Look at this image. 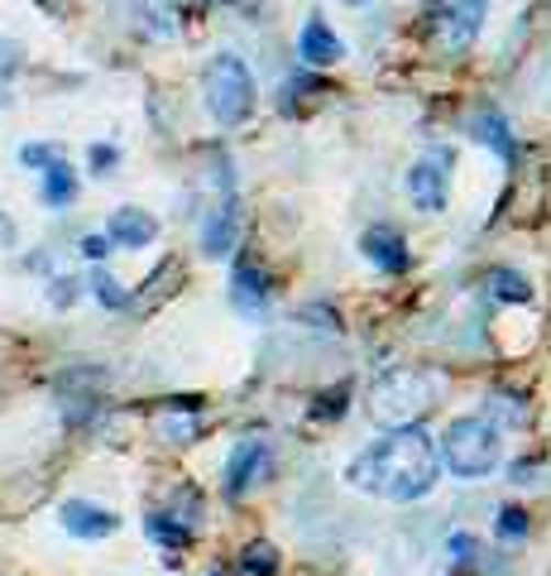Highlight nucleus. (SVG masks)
Wrapping results in <instances>:
<instances>
[{
	"instance_id": "1",
	"label": "nucleus",
	"mask_w": 551,
	"mask_h": 576,
	"mask_svg": "<svg viewBox=\"0 0 551 576\" xmlns=\"http://www.w3.org/2000/svg\"><path fill=\"white\" fill-rule=\"evenodd\" d=\"M437 476H441V447L423 428L384 432L379 442L356 452V462L346 466L350 490L374 495V500H393V505L427 500L437 490Z\"/></svg>"
},
{
	"instance_id": "2",
	"label": "nucleus",
	"mask_w": 551,
	"mask_h": 576,
	"mask_svg": "<svg viewBox=\"0 0 551 576\" xmlns=\"http://www.w3.org/2000/svg\"><path fill=\"white\" fill-rule=\"evenodd\" d=\"M441 395H446V379L437 370H427V365H398V370H384L370 385V418L389 432L417 428L441 403Z\"/></svg>"
},
{
	"instance_id": "3",
	"label": "nucleus",
	"mask_w": 551,
	"mask_h": 576,
	"mask_svg": "<svg viewBox=\"0 0 551 576\" xmlns=\"http://www.w3.org/2000/svg\"><path fill=\"white\" fill-rule=\"evenodd\" d=\"M437 447H441V466L456 480H484L504 462V428L484 413H465L441 432Z\"/></svg>"
},
{
	"instance_id": "4",
	"label": "nucleus",
	"mask_w": 551,
	"mask_h": 576,
	"mask_svg": "<svg viewBox=\"0 0 551 576\" xmlns=\"http://www.w3.org/2000/svg\"><path fill=\"white\" fill-rule=\"evenodd\" d=\"M202 101L212 111V121L221 130H235L240 121H249L255 111V77H249L245 58L235 54H216L202 73Z\"/></svg>"
},
{
	"instance_id": "5",
	"label": "nucleus",
	"mask_w": 551,
	"mask_h": 576,
	"mask_svg": "<svg viewBox=\"0 0 551 576\" xmlns=\"http://www.w3.org/2000/svg\"><path fill=\"white\" fill-rule=\"evenodd\" d=\"M451 164H456L451 149H431L427 159H417L408 168V198H413L417 212H427V217L446 212V182H451Z\"/></svg>"
},
{
	"instance_id": "6",
	"label": "nucleus",
	"mask_w": 551,
	"mask_h": 576,
	"mask_svg": "<svg viewBox=\"0 0 551 576\" xmlns=\"http://www.w3.org/2000/svg\"><path fill=\"white\" fill-rule=\"evenodd\" d=\"M269 470H273V447L269 442H259V437H245V442H235V452L226 462V476H221V490H226V500H245Z\"/></svg>"
},
{
	"instance_id": "7",
	"label": "nucleus",
	"mask_w": 551,
	"mask_h": 576,
	"mask_svg": "<svg viewBox=\"0 0 551 576\" xmlns=\"http://www.w3.org/2000/svg\"><path fill=\"white\" fill-rule=\"evenodd\" d=\"M484 15H490V0H446L441 15H437L441 44L451 48V54H465V48L475 44Z\"/></svg>"
},
{
	"instance_id": "8",
	"label": "nucleus",
	"mask_w": 551,
	"mask_h": 576,
	"mask_svg": "<svg viewBox=\"0 0 551 576\" xmlns=\"http://www.w3.org/2000/svg\"><path fill=\"white\" fill-rule=\"evenodd\" d=\"M360 251L374 269H384V274H408L413 269V251H408V241H403V231L384 226V221L360 235Z\"/></svg>"
},
{
	"instance_id": "9",
	"label": "nucleus",
	"mask_w": 551,
	"mask_h": 576,
	"mask_svg": "<svg viewBox=\"0 0 551 576\" xmlns=\"http://www.w3.org/2000/svg\"><path fill=\"white\" fill-rule=\"evenodd\" d=\"M58 523L72 533V539H87V543L111 539V533L121 529V519H115L111 509H101V505H91V500H63L58 505Z\"/></svg>"
},
{
	"instance_id": "10",
	"label": "nucleus",
	"mask_w": 551,
	"mask_h": 576,
	"mask_svg": "<svg viewBox=\"0 0 551 576\" xmlns=\"http://www.w3.org/2000/svg\"><path fill=\"white\" fill-rule=\"evenodd\" d=\"M235 235H240V202H235V188L221 192V202L206 212V226H202V251L221 259L235 251Z\"/></svg>"
},
{
	"instance_id": "11",
	"label": "nucleus",
	"mask_w": 551,
	"mask_h": 576,
	"mask_svg": "<svg viewBox=\"0 0 551 576\" xmlns=\"http://www.w3.org/2000/svg\"><path fill=\"white\" fill-rule=\"evenodd\" d=\"M297 58H303L307 68H336V63L346 58V44H340L336 30L322 15H312L303 24V34H297Z\"/></svg>"
},
{
	"instance_id": "12",
	"label": "nucleus",
	"mask_w": 551,
	"mask_h": 576,
	"mask_svg": "<svg viewBox=\"0 0 551 576\" xmlns=\"http://www.w3.org/2000/svg\"><path fill=\"white\" fill-rule=\"evenodd\" d=\"M470 135H475L480 144H490V149H494L508 168L518 164V140H514V130H508V121H504L498 111H480L475 121H470Z\"/></svg>"
},
{
	"instance_id": "13",
	"label": "nucleus",
	"mask_w": 551,
	"mask_h": 576,
	"mask_svg": "<svg viewBox=\"0 0 551 576\" xmlns=\"http://www.w3.org/2000/svg\"><path fill=\"white\" fill-rule=\"evenodd\" d=\"M230 298H235V308L240 312H259L269 303V274L259 265H249V259H240L235 274H230Z\"/></svg>"
},
{
	"instance_id": "14",
	"label": "nucleus",
	"mask_w": 551,
	"mask_h": 576,
	"mask_svg": "<svg viewBox=\"0 0 551 576\" xmlns=\"http://www.w3.org/2000/svg\"><path fill=\"white\" fill-rule=\"evenodd\" d=\"M111 241L115 245H130V251H144V245L154 241V235H159V221L154 217H144L139 207H121V212L111 217Z\"/></svg>"
},
{
	"instance_id": "15",
	"label": "nucleus",
	"mask_w": 551,
	"mask_h": 576,
	"mask_svg": "<svg viewBox=\"0 0 551 576\" xmlns=\"http://www.w3.org/2000/svg\"><path fill=\"white\" fill-rule=\"evenodd\" d=\"M484 293L494 298V303H532V279L518 269H490L484 274Z\"/></svg>"
},
{
	"instance_id": "16",
	"label": "nucleus",
	"mask_w": 551,
	"mask_h": 576,
	"mask_svg": "<svg viewBox=\"0 0 551 576\" xmlns=\"http://www.w3.org/2000/svg\"><path fill=\"white\" fill-rule=\"evenodd\" d=\"M144 533H149L159 547H168V553H182V547L192 543V523H182V519H173V514H144Z\"/></svg>"
},
{
	"instance_id": "17",
	"label": "nucleus",
	"mask_w": 551,
	"mask_h": 576,
	"mask_svg": "<svg viewBox=\"0 0 551 576\" xmlns=\"http://www.w3.org/2000/svg\"><path fill=\"white\" fill-rule=\"evenodd\" d=\"M528 533H532V514L522 505H504L494 514V539L498 543H522Z\"/></svg>"
},
{
	"instance_id": "18",
	"label": "nucleus",
	"mask_w": 551,
	"mask_h": 576,
	"mask_svg": "<svg viewBox=\"0 0 551 576\" xmlns=\"http://www.w3.org/2000/svg\"><path fill=\"white\" fill-rule=\"evenodd\" d=\"M77 198V174H72V164L63 159V164H54L44 174V202L48 207H68Z\"/></svg>"
},
{
	"instance_id": "19",
	"label": "nucleus",
	"mask_w": 551,
	"mask_h": 576,
	"mask_svg": "<svg viewBox=\"0 0 551 576\" xmlns=\"http://www.w3.org/2000/svg\"><path fill=\"white\" fill-rule=\"evenodd\" d=\"M484 418H494L498 428H528L532 423V409L518 395H494L490 409H484Z\"/></svg>"
},
{
	"instance_id": "20",
	"label": "nucleus",
	"mask_w": 551,
	"mask_h": 576,
	"mask_svg": "<svg viewBox=\"0 0 551 576\" xmlns=\"http://www.w3.org/2000/svg\"><path fill=\"white\" fill-rule=\"evenodd\" d=\"M235 572L240 576H273L279 572V547L273 543H249L240 553V562H235Z\"/></svg>"
},
{
	"instance_id": "21",
	"label": "nucleus",
	"mask_w": 551,
	"mask_h": 576,
	"mask_svg": "<svg viewBox=\"0 0 551 576\" xmlns=\"http://www.w3.org/2000/svg\"><path fill=\"white\" fill-rule=\"evenodd\" d=\"M446 557H451L456 567H475L484 557V547H480L475 533H451V539H446Z\"/></svg>"
},
{
	"instance_id": "22",
	"label": "nucleus",
	"mask_w": 551,
	"mask_h": 576,
	"mask_svg": "<svg viewBox=\"0 0 551 576\" xmlns=\"http://www.w3.org/2000/svg\"><path fill=\"white\" fill-rule=\"evenodd\" d=\"M91 293H97L106 308H125V303H130L125 284H121V279H111L106 269H97V274H91Z\"/></svg>"
},
{
	"instance_id": "23",
	"label": "nucleus",
	"mask_w": 551,
	"mask_h": 576,
	"mask_svg": "<svg viewBox=\"0 0 551 576\" xmlns=\"http://www.w3.org/2000/svg\"><path fill=\"white\" fill-rule=\"evenodd\" d=\"M20 164L34 168V174H48L54 164H63V149H54V144H24V149H20Z\"/></svg>"
},
{
	"instance_id": "24",
	"label": "nucleus",
	"mask_w": 551,
	"mask_h": 576,
	"mask_svg": "<svg viewBox=\"0 0 551 576\" xmlns=\"http://www.w3.org/2000/svg\"><path fill=\"white\" fill-rule=\"evenodd\" d=\"M168 413H173V409H168ZM164 437L178 442V447H182V442H192V437H196V413H188V418L173 413V418L164 423Z\"/></svg>"
},
{
	"instance_id": "25",
	"label": "nucleus",
	"mask_w": 551,
	"mask_h": 576,
	"mask_svg": "<svg viewBox=\"0 0 551 576\" xmlns=\"http://www.w3.org/2000/svg\"><path fill=\"white\" fill-rule=\"evenodd\" d=\"M87 159H91V174H101V178H106L111 168L121 164V149H115V144H91V154H87Z\"/></svg>"
},
{
	"instance_id": "26",
	"label": "nucleus",
	"mask_w": 551,
	"mask_h": 576,
	"mask_svg": "<svg viewBox=\"0 0 551 576\" xmlns=\"http://www.w3.org/2000/svg\"><path fill=\"white\" fill-rule=\"evenodd\" d=\"M346 399H350V389H346V385L331 389V395H322V399H317L312 418H340V413H346Z\"/></svg>"
},
{
	"instance_id": "27",
	"label": "nucleus",
	"mask_w": 551,
	"mask_h": 576,
	"mask_svg": "<svg viewBox=\"0 0 551 576\" xmlns=\"http://www.w3.org/2000/svg\"><path fill=\"white\" fill-rule=\"evenodd\" d=\"M111 251H115L111 231H91V235H82V255H87V259H106Z\"/></svg>"
},
{
	"instance_id": "28",
	"label": "nucleus",
	"mask_w": 551,
	"mask_h": 576,
	"mask_svg": "<svg viewBox=\"0 0 551 576\" xmlns=\"http://www.w3.org/2000/svg\"><path fill=\"white\" fill-rule=\"evenodd\" d=\"M77 288H82V284H77L72 274H68V279H54V288H48V298H54V308H72V303H77Z\"/></svg>"
},
{
	"instance_id": "29",
	"label": "nucleus",
	"mask_w": 551,
	"mask_h": 576,
	"mask_svg": "<svg viewBox=\"0 0 551 576\" xmlns=\"http://www.w3.org/2000/svg\"><path fill=\"white\" fill-rule=\"evenodd\" d=\"M10 73H15V44L0 38V77H10Z\"/></svg>"
},
{
	"instance_id": "30",
	"label": "nucleus",
	"mask_w": 551,
	"mask_h": 576,
	"mask_svg": "<svg viewBox=\"0 0 551 576\" xmlns=\"http://www.w3.org/2000/svg\"><path fill=\"white\" fill-rule=\"evenodd\" d=\"M38 10H48V15H68L72 10V0H34Z\"/></svg>"
},
{
	"instance_id": "31",
	"label": "nucleus",
	"mask_w": 551,
	"mask_h": 576,
	"mask_svg": "<svg viewBox=\"0 0 551 576\" xmlns=\"http://www.w3.org/2000/svg\"><path fill=\"white\" fill-rule=\"evenodd\" d=\"M0 245H15V226H10V217H0Z\"/></svg>"
},
{
	"instance_id": "32",
	"label": "nucleus",
	"mask_w": 551,
	"mask_h": 576,
	"mask_svg": "<svg viewBox=\"0 0 551 576\" xmlns=\"http://www.w3.org/2000/svg\"><path fill=\"white\" fill-rule=\"evenodd\" d=\"M346 5H370V0H346Z\"/></svg>"
}]
</instances>
